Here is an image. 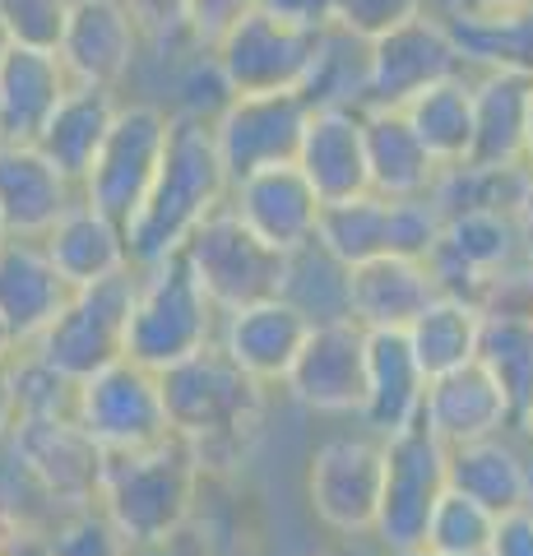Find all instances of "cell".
I'll use <instances>...</instances> for the list:
<instances>
[{
  "label": "cell",
  "instance_id": "1",
  "mask_svg": "<svg viewBox=\"0 0 533 556\" xmlns=\"http://www.w3.org/2000/svg\"><path fill=\"white\" fill-rule=\"evenodd\" d=\"M158 386L172 437L195 459L200 478H228L251 459L269 390L255 386L242 367H232L214 343L158 371Z\"/></svg>",
  "mask_w": 533,
  "mask_h": 556
},
{
  "label": "cell",
  "instance_id": "2",
  "mask_svg": "<svg viewBox=\"0 0 533 556\" xmlns=\"http://www.w3.org/2000/svg\"><path fill=\"white\" fill-rule=\"evenodd\" d=\"M228 200V172L218 163L210 121L172 112L167 116V149L153 172L140 208L126 218V251L130 269L181 251V241L200 228L204 214Z\"/></svg>",
  "mask_w": 533,
  "mask_h": 556
},
{
  "label": "cell",
  "instance_id": "3",
  "mask_svg": "<svg viewBox=\"0 0 533 556\" xmlns=\"http://www.w3.org/2000/svg\"><path fill=\"white\" fill-rule=\"evenodd\" d=\"M200 482L204 478L195 459L186 455V445L177 437H167L163 445L102 459L93 510L130 552H149L172 543L186 529L200 496Z\"/></svg>",
  "mask_w": 533,
  "mask_h": 556
},
{
  "label": "cell",
  "instance_id": "4",
  "mask_svg": "<svg viewBox=\"0 0 533 556\" xmlns=\"http://www.w3.org/2000/svg\"><path fill=\"white\" fill-rule=\"evenodd\" d=\"M218 334V306L204 298L181 255L135 269V298L126 320V357L149 371H167Z\"/></svg>",
  "mask_w": 533,
  "mask_h": 556
},
{
  "label": "cell",
  "instance_id": "5",
  "mask_svg": "<svg viewBox=\"0 0 533 556\" xmlns=\"http://www.w3.org/2000/svg\"><path fill=\"white\" fill-rule=\"evenodd\" d=\"M71 417L89 431V441L102 455H130V450L163 445L172 437L158 371L130 357H116L112 367L84 376L75 386Z\"/></svg>",
  "mask_w": 533,
  "mask_h": 556
},
{
  "label": "cell",
  "instance_id": "6",
  "mask_svg": "<svg viewBox=\"0 0 533 556\" xmlns=\"http://www.w3.org/2000/svg\"><path fill=\"white\" fill-rule=\"evenodd\" d=\"M130 298H135V269L102 278L93 288H75L65 306L51 316L28 348L47 367L71 376L75 386L84 376L112 367L116 357H126V320H130Z\"/></svg>",
  "mask_w": 533,
  "mask_h": 556
},
{
  "label": "cell",
  "instance_id": "7",
  "mask_svg": "<svg viewBox=\"0 0 533 556\" xmlns=\"http://www.w3.org/2000/svg\"><path fill=\"white\" fill-rule=\"evenodd\" d=\"M186 269L195 274V283L204 288L218 311H232V306H246L255 298H269L279 288V265L283 255L265 247L242 218L232 214V204L223 200L214 214L200 218V228L181 241Z\"/></svg>",
  "mask_w": 533,
  "mask_h": 556
},
{
  "label": "cell",
  "instance_id": "8",
  "mask_svg": "<svg viewBox=\"0 0 533 556\" xmlns=\"http://www.w3.org/2000/svg\"><path fill=\"white\" fill-rule=\"evenodd\" d=\"M167 149V112L153 102H116V116L93 153L89 172L79 177V200L126 223L140 208L153 172Z\"/></svg>",
  "mask_w": 533,
  "mask_h": 556
},
{
  "label": "cell",
  "instance_id": "9",
  "mask_svg": "<svg viewBox=\"0 0 533 556\" xmlns=\"http://www.w3.org/2000/svg\"><path fill=\"white\" fill-rule=\"evenodd\" d=\"M381 501H376V525L371 543L381 552L418 547L427 515H432L436 496L445 492V445L427 431L422 422H413L394 437H381Z\"/></svg>",
  "mask_w": 533,
  "mask_h": 556
},
{
  "label": "cell",
  "instance_id": "10",
  "mask_svg": "<svg viewBox=\"0 0 533 556\" xmlns=\"http://www.w3.org/2000/svg\"><path fill=\"white\" fill-rule=\"evenodd\" d=\"M5 450L14 464L28 473V482L42 492V501L61 515L75 510H93L98 496V478H102V450L89 441L71 413L61 417H20L10 431Z\"/></svg>",
  "mask_w": 533,
  "mask_h": 556
},
{
  "label": "cell",
  "instance_id": "11",
  "mask_svg": "<svg viewBox=\"0 0 533 556\" xmlns=\"http://www.w3.org/2000/svg\"><path fill=\"white\" fill-rule=\"evenodd\" d=\"M381 468V437H371V431L320 441L312 464H306V501H312L320 529H330L334 538H367L371 543Z\"/></svg>",
  "mask_w": 533,
  "mask_h": 556
},
{
  "label": "cell",
  "instance_id": "12",
  "mask_svg": "<svg viewBox=\"0 0 533 556\" xmlns=\"http://www.w3.org/2000/svg\"><path fill=\"white\" fill-rule=\"evenodd\" d=\"M520 260L524 251L510 208H469V214H450L441 223L436 247L427 251V269L436 278V292L483 306L496 278Z\"/></svg>",
  "mask_w": 533,
  "mask_h": 556
},
{
  "label": "cell",
  "instance_id": "13",
  "mask_svg": "<svg viewBox=\"0 0 533 556\" xmlns=\"http://www.w3.org/2000/svg\"><path fill=\"white\" fill-rule=\"evenodd\" d=\"M450 75H464V61L441 14L418 10L367 42V108H408Z\"/></svg>",
  "mask_w": 533,
  "mask_h": 556
},
{
  "label": "cell",
  "instance_id": "14",
  "mask_svg": "<svg viewBox=\"0 0 533 556\" xmlns=\"http://www.w3.org/2000/svg\"><path fill=\"white\" fill-rule=\"evenodd\" d=\"M316 38L320 33L279 24L265 10H246L210 51L232 93H297L316 56Z\"/></svg>",
  "mask_w": 533,
  "mask_h": 556
},
{
  "label": "cell",
  "instance_id": "15",
  "mask_svg": "<svg viewBox=\"0 0 533 556\" xmlns=\"http://www.w3.org/2000/svg\"><path fill=\"white\" fill-rule=\"evenodd\" d=\"M363 362L367 329L357 320L312 325L279 390L316 417H357V408H363Z\"/></svg>",
  "mask_w": 533,
  "mask_h": 556
},
{
  "label": "cell",
  "instance_id": "16",
  "mask_svg": "<svg viewBox=\"0 0 533 556\" xmlns=\"http://www.w3.org/2000/svg\"><path fill=\"white\" fill-rule=\"evenodd\" d=\"M312 108L297 93H237L228 108L210 121L218 163L228 172V186L246 172L279 167L297 159L302 130Z\"/></svg>",
  "mask_w": 533,
  "mask_h": 556
},
{
  "label": "cell",
  "instance_id": "17",
  "mask_svg": "<svg viewBox=\"0 0 533 556\" xmlns=\"http://www.w3.org/2000/svg\"><path fill=\"white\" fill-rule=\"evenodd\" d=\"M140 51V28L122 0H71L65 28L56 42V61L71 84L116 89Z\"/></svg>",
  "mask_w": 533,
  "mask_h": 556
},
{
  "label": "cell",
  "instance_id": "18",
  "mask_svg": "<svg viewBox=\"0 0 533 556\" xmlns=\"http://www.w3.org/2000/svg\"><path fill=\"white\" fill-rule=\"evenodd\" d=\"M306 325L297 306H288L279 292L269 298H255L246 306H232V311H218V334L214 348L232 367H242L255 386L265 390H279V380L288 376L292 357L306 339Z\"/></svg>",
  "mask_w": 533,
  "mask_h": 556
},
{
  "label": "cell",
  "instance_id": "19",
  "mask_svg": "<svg viewBox=\"0 0 533 556\" xmlns=\"http://www.w3.org/2000/svg\"><path fill=\"white\" fill-rule=\"evenodd\" d=\"M228 204L232 214L274 251H297L316 237V214H320V195L292 163L279 167H261L246 172L228 186Z\"/></svg>",
  "mask_w": 533,
  "mask_h": 556
},
{
  "label": "cell",
  "instance_id": "20",
  "mask_svg": "<svg viewBox=\"0 0 533 556\" xmlns=\"http://www.w3.org/2000/svg\"><path fill=\"white\" fill-rule=\"evenodd\" d=\"M418 422L432 431L445 450L483 441V437H502V431H515L506 394L483 371V362H464V367L427 380Z\"/></svg>",
  "mask_w": 533,
  "mask_h": 556
},
{
  "label": "cell",
  "instance_id": "21",
  "mask_svg": "<svg viewBox=\"0 0 533 556\" xmlns=\"http://www.w3.org/2000/svg\"><path fill=\"white\" fill-rule=\"evenodd\" d=\"M427 376L408 353L404 329H367V362H363V422L371 437H394L422 417Z\"/></svg>",
  "mask_w": 533,
  "mask_h": 556
},
{
  "label": "cell",
  "instance_id": "22",
  "mask_svg": "<svg viewBox=\"0 0 533 556\" xmlns=\"http://www.w3.org/2000/svg\"><path fill=\"white\" fill-rule=\"evenodd\" d=\"M79 200V186L38 144H0V223L10 237L42 241Z\"/></svg>",
  "mask_w": 533,
  "mask_h": 556
},
{
  "label": "cell",
  "instance_id": "23",
  "mask_svg": "<svg viewBox=\"0 0 533 556\" xmlns=\"http://www.w3.org/2000/svg\"><path fill=\"white\" fill-rule=\"evenodd\" d=\"M292 167L325 200L363 195L367 186V149H363V108H316L306 116L302 144Z\"/></svg>",
  "mask_w": 533,
  "mask_h": 556
},
{
  "label": "cell",
  "instance_id": "24",
  "mask_svg": "<svg viewBox=\"0 0 533 556\" xmlns=\"http://www.w3.org/2000/svg\"><path fill=\"white\" fill-rule=\"evenodd\" d=\"M47 260L65 278V288H93L102 278H116L130 269L126 251V223H116L112 214H102L89 200H75L65 214L51 223L42 237Z\"/></svg>",
  "mask_w": 533,
  "mask_h": 556
},
{
  "label": "cell",
  "instance_id": "25",
  "mask_svg": "<svg viewBox=\"0 0 533 556\" xmlns=\"http://www.w3.org/2000/svg\"><path fill=\"white\" fill-rule=\"evenodd\" d=\"M71 288L47 260L42 241L28 237H5L0 241V325L10 329V339L28 348L33 339L51 325V316L65 306Z\"/></svg>",
  "mask_w": 533,
  "mask_h": 556
},
{
  "label": "cell",
  "instance_id": "26",
  "mask_svg": "<svg viewBox=\"0 0 533 556\" xmlns=\"http://www.w3.org/2000/svg\"><path fill=\"white\" fill-rule=\"evenodd\" d=\"M436 298L427 260L376 255L348 269V320L363 329H408V320Z\"/></svg>",
  "mask_w": 533,
  "mask_h": 556
},
{
  "label": "cell",
  "instance_id": "27",
  "mask_svg": "<svg viewBox=\"0 0 533 556\" xmlns=\"http://www.w3.org/2000/svg\"><path fill=\"white\" fill-rule=\"evenodd\" d=\"M65 89L71 79L56 51L5 42L0 51V144H33Z\"/></svg>",
  "mask_w": 533,
  "mask_h": 556
},
{
  "label": "cell",
  "instance_id": "28",
  "mask_svg": "<svg viewBox=\"0 0 533 556\" xmlns=\"http://www.w3.org/2000/svg\"><path fill=\"white\" fill-rule=\"evenodd\" d=\"M363 149H367V186L385 200L427 195L441 172L399 108H363Z\"/></svg>",
  "mask_w": 533,
  "mask_h": 556
},
{
  "label": "cell",
  "instance_id": "29",
  "mask_svg": "<svg viewBox=\"0 0 533 556\" xmlns=\"http://www.w3.org/2000/svg\"><path fill=\"white\" fill-rule=\"evenodd\" d=\"M529 98H533V79L510 75V70H483V79H473L469 163H483V167H515L520 163Z\"/></svg>",
  "mask_w": 533,
  "mask_h": 556
},
{
  "label": "cell",
  "instance_id": "30",
  "mask_svg": "<svg viewBox=\"0 0 533 556\" xmlns=\"http://www.w3.org/2000/svg\"><path fill=\"white\" fill-rule=\"evenodd\" d=\"M445 486L459 496L478 501L492 515H506L520 506V486H524V445L515 431L502 437H483L469 445L445 450Z\"/></svg>",
  "mask_w": 533,
  "mask_h": 556
},
{
  "label": "cell",
  "instance_id": "31",
  "mask_svg": "<svg viewBox=\"0 0 533 556\" xmlns=\"http://www.w3.org/2000/svg\"><path fill=\"white\" fill-rule=\"evenodd\" d=\"M112 116H116V89H89V84H71L33 144H38L47 159L79 186V177L89 172L93 153L102 144V135H107V126H112Z\"/></svg>",
  "mask_w": 533,
  "mask_h": 556
},
{
  "label": "cell",
  "instance_id": "32",
  "mask_svg": "<svg viewBox=\"0 0 533 556\" xmlns=\"http://www.w3.org/2000/svg\"><path fill=\"white\" fill-rule=\"evenodd\" d=\"M478 334H483V306L464 298H445V292H436L404 329L408 353L427 380L455 371L464 362H478Z\"/></svg>",
  "mask_w": 533,
  "mask_h": 556
},
{
  "label": "cell",
  "instance_id": "33",
  "mask_svg": "<svg viewBox=\"0 0 533 556\" xmlns=\"http://www.w3.org/2000/svg\"><path fill=\"white\" fill-rule=\"evenodd\" d=\"M274 292L288 306H297L306 325L348 320V265H339L316 237L297 251H283L279 288Z\"/></svg>",
  "mask_w": 533,
  "mask_h": 556
},
{
  "label": "cell",
  "instance_id": "34",
  "mask_svg": "<svg viewBox=\"0 0 533 556\" xmlns=\"http://www.w3.org/2000/svg\"><path fill=\"white\" fill-rule=\"evenodd\" d=\"M408 116L413 135L422 139V149L436 159V167H450L469 159V144H473V84L464 75H450L432 84L427 93H418L399 108Z\"/></svg>",
  "mask_w": 533,
  "mask_h": 556
},
{
  "label": "cell",
  "instance_id": "35",
  "mask_svg": "<svg viewBox=\"0 0 533 556\" xmlns=\"http://www.w3.org/2000/svg\"><path fill=\"white\" fill-rule=\"evenodd\" d=\"M478 362L502 386L510 417L533 408V316L515 311H483V334H478Z\"/></svg>",
  "mask_w": 533,
  "mask_h": 556
},
{
  "label": "cell",
  "instance_id": "36",
  "mask_svg": "<svg viewBox=\"0 0 533 556\" xmlns=\"http://www.w3.org/2000/svg\"><path fill=\"white\" fill-rule=\"evenodd\" d=\"M316 241L348 269L363 260L390 255V200L376 190L348 200H325L316 214Z\"/></svg>",
  "mask_w": 533,
  "mask_h": 556
},
{
  "label": "cell",
  "instance_id": "37",
  "mask_svg": "<svg viewBox=\"0 0 533 556\" xmlns=\"http://www.w3.org/2000/svg\"><path fill=\"white\" fill-rule=\"evenodd\" d=\"M464 65L510 70L533 79V0L520 10L492 14V20H445Z\"/></svg>",
  "mask_w": 533,
  "mask_h": 556
},
{
  "label": "cell",
  "instance_id": "38",
  "mask_svg": "<svg viewBox=\"0 0 533 556\" xmlns=\"http://www.w3.org/2000/svg\"><path fill=\"white\" fill-rule=\"evenodd\" d=\"M297 98L306 108H367V42L343 28H325L302 75Z\"/></svg>",
  "mask_w": 533,
  "mask_h": 556
},
{
  "label": "cell",
  "instance_id": "39",
  "mask_svg": "<svg viewBox=\"0 0 533 556\" xmlns=\"http://www.w3.org/2000/svg\"><path fill=\"white\" fill-rule=\"evenodd\" d=\"M524 181H529L524 163H515V167H483V163L464 159V163H450V167L436 172L427 200L441 208V218L469 214V208H515Z\"/></svg>",
  "mask_w": 533,
  "mask_h": 556
},
{
  "label": "cell",
  "instance_id": "40",
  "mask_svg": "<svg viewBox=\"0 0 533 556\" xmlns=\"http://www.w3.org/2000/svg\"><path fill=\"white\" fill-rule=\"evenodd\" d=\"M492 525H496L492 510H483L478 501H469V496H459V492L445 486V492L436 496L432 515H427L422 547L436 552V556H487Z\"/></svg>",
  "mask_w": 533,
  "mask_h": 556
},
{
  "label": "cell",
  "instance_id": "41",
  "mask_svg": "<svg viewBox=\"0 0 533 556\" xmlns=\"http://www.w3.org/2000/svg\"><path fill=\"white\" fill-rule=\"evenodd\" d=\"M10 390H14V413L20 417H61L75 408V380L61 376L56 367L33 353V348H14L5 362Z\"/></svg>",
  "mask_w": 533,
  "mask_h": 556
},
{
  "label": "cell",
  "instance_id": "42",
  "mask_svg": "<svg viewBox=\"0 0 533 556\" xmlns=\"http://www.w3.org/2000/svg\"><path fill=\"white\" fill-rule=\"evenodd\" d=\"M71 0H0V38L14 47L56 51Z\"/></svg>",
  "mask_w": 533,
  "mask_h": 556
},
{
  "label": "cell",
  "instance_id": "43",
  "mask_svg": "<svg viewBox=\"0 0 533 556\" xmlns=\"http://www.w3.org/2000/svg\"><path fill=\"white\" fill-rule=\"evenodd\" d=\"M47 547L51 556H135L122 538L102 525L98 510L61 515L56 529H47Z\"/></svg>",
  "mask_w": 533,
  "mask_h": 556
},
{
  "label": "cell",
  "instance_id": "44",
  "mask_svg": "<svg viewBox=\"0 0 533 556\" xmlns=\"http://www.w3.org/2000/svg\"><path fill=\"white\" fill-rule=\"evenodd\" d=\"M418 10H427L422 0H334V28L371 42V38H381L385 28L413 20Z\"/></svg>",
  "mask_w": 533,
  "mask_h": 556
},
{
  "label": "cell",
  "instance_id": "45",
  "mask_svg": "<svg viewBox=\"0 0 533 556\" xmlns=\"http://www.w3.org/2000/svg\"><path fill=\"white\" fill-rule=\"evenodd\" d=\"M177 93H181V112H186V116H200V121H214V116L237 98V93L228 89V79H223V70H218V61H214L210 47H204V61H195V65L181 75Z\"/></svg>",
  "mask_w": 533,
  "mask_h": 556
},
{
  "label": "cell",
  "instance_id": "46",
  "mask_svg": "<svg viewBox=\"0 0 533 556\" xmlns=\"http://www.w3.org/2000/svg\"><path fill=\"white\" fill-rule=\"evenodd\" d=\"M246 10H255V0H191L186 5V38L195 47H214Z\"/></svg>",
  "mask_w": 533,
  "mask_h": 556
},
{
  "label": "cell",
  "instance_id": "47",
  "mask_svg": "<svg viewBox=\"0 0 533 556\" xmlns=\"http://www.w3.org/2000/svg\"><path fill=\"white\" fill-rule=\"evenodd\" d=\"M122 5L130 10L140 38H149V42L186 38V5H191V0H122Z\"/></svg>",
  "mask_w": 533,
  "mask_h": 556
},
{
  "label": "cell",
  "instance_id": "48",
  "mask_svg": "<svg viewBox=\"0 0 533 556\" xmlns=\"http://www.w3.org/2000/svg\"><path fill=\"white\" fill-rule=\"evenodd\" d=\"M255 10H265L269 20L306 28V33L334 28V0H255Z\"/></svg>",
  "mask_w": 533,
  "mask_h": 556
},
{
  "label": "cell",
  "instance_id": "49",
  "mask_svg": "<svg viewBox=\"0 0 533 556\" xmlns=\"http://www.w3.org/2000/svg\"><path fill=\"white\" fill-rule=\"evenodd\" d=\"M487 556H533V515L524 506L496 515Z\"/></svg>",
  "mask_w": 533,
  "mask_h": 556
},
{
  "label": "cell",
  "instance_id": "50",
  "mask_svg": "<svg viewBox=\"0 0 533 556\" xmlns=\"http://www.w3.org/2000/svg\"><path fill=\"white\" fill-rule=\"evenodd\" d=\"M436 5H441V20H492V14L520 10L529 0H436Z\"/></svg>",
  "mask_w": 533,
  "mask_h": 556
},
{
  "label": "cell",
  "instance_id": "51",
  "mask_svg": "<svg viewBox=\"0 0 533 556\" xmlns=\"http://www.w3.org/2000/svg\"><path fill=\"white\" fill-rule=\"evenodd\" d=\"M510 214H515V232H520V251L533 265V177L524 181V190H520V200H515Z\"/></svg>",
  "mask_w": 533,
  "mask_h": 556
},
{
  "label": "cell",
  "instance_id": "52",
  "mask_svg": "<svg viewBox=\"0 0 533 556\" xmlns=\"http://www.w3.org/2000/svg\"><path fill=\"white\" fill-rule=\"evenodd\" d=\"M0 556H51L47 533H20L10 543H0Z\"/></svg>",
  "mask_w": 533,
  "mask_h": 556
},
{
  "label": "cell",
  "instance_id": "53",
  "mask_svg": "<svg viewBox=\"0 0 533 556\" xmlns=\"http://www.w3.org/2000/svg\"><path fill=\"white\" fill-rule=\"evenodd\" d=\"M14 422H20V413H14V390H10V376H5V367H0V445L10 441Z\"/></svg>",
  "mask_w": 533,
  "mask_h": 556
},
{
  "label": "cell",
  "instance_id": "54",
  "mask_svg": "<svg viewBox=\"0 0 533 556\" xmlns=\"http://www.w3.org/2000/svg\"><path fill=\"white\" fill-rule=\"evenodd\" d=\"M316 556H371V547H367V538H339L334 547H325Z\"/></svg>",
  "mask_w": 533,
  "mask_h": 556
},
{
  "label": "cell",
  "instance_id": "55",
  "mask_svg": "<svg viewBox=\"0 0 533 556\" xmlns=\"http://www.w3.org/2000/svg\"><path fill=\"white\" fill-rule=\"evenodd\" d=\"M520 506L533 515V450H524V486H520Z\"/></svg>",
  "mask_w": 533,
  "mask_h": 556
},
{
  "label": "cell",
  "instance_id": "56",
  "mask_svg": "<svg viewBox=\"0 0 533 556\" xmlns=\"http://www.w3.org/2000/svg\"><path fill=\"white\" fill-rule=\"evenodd\" d=\"M520 163H524V172L533 177V98H529V121H524V153H520Z\"/></svg>",
  "mask_w": 533,
  "mask_h": 556
},
{
  "label": "cell",
  "instance_id": "57",
  "mask_svg": "<svg viewBox=\"0 0 533 556\" xmlns=\"http://www.w3.org/2000/svg\"><path fill=\"white\" fill-rule=\"evenodd\" d=\"M515 437L524 441V450H533V408L520 417V422H515Z\"/></svg>",
  "mask_w": 533,
  "mask_h": 556
},
{
  "label": "cell",
  "instance_id": "58",
  "mask_svg": "<svg viewBox=\"0 0 533 556\" xmlns=\"http://www.w3.org/2000/svg\"><path fill=\"white\" fill-rule=\"evenodd\" d=\"M14 348H20V343H14V339H10V329L0 325V367H5V362L14 357Z\"/></svg>",
  "mask_w": 533,
  "mask_h": 556
},
{
  "label": "cell",
  "instance_id": "59",
  "mask_svg": "<svg viewBox=\"0 0 533 556\" xmlns=\"http://www.w3.org/2000/svg\"><path fill=\"white\" fill-rule=\"evenodd\" d=\"M381 556H436V552H427V547L418 543V547H399V552H381Z\"/></svg>",
  "mask_w": 533,
  "mask_h": 556
},
{
  "label": "cell",
  "instance_id": "60",
  "mask_svg": "<svg viewBox=\"0 0 533 556\" xmlns=\"http://www.w3.org/2000/svg\"><path fill=\"white\" fill-rule=\"evenodd\" d=\"M5 237H10V232H5V223H0V241H5Z\"/></svg>",
  "mask_w": 533,
  "mask_h": 556
},
{
  "label": "cell",
  "instance_id": "61",
  "mask_svg": "<svg viewBox=\"0 0 533 556\" xmlns=\"http://www.w3.org/2000/svg\"><path fill=\"white\" fill-rule=\"evenodd\" d=\"M0 51H5V38H0Z\"/></svg>",
  "mask_w": 533,
  "mask_h": 556
}]
</instances>
